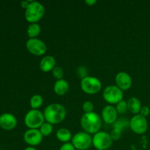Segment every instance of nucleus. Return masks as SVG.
<instances>
[{
    "mask_svg": "<svg viewBox=\"0 0 150 150\" xmlns=\"http://www.w3.org/2000/svg\"><path fill=\"white\" fill-rule=\"evenodd\" d=\"M72 144L77 150H87L92 145V136L86 132H79L73 136Z\"/></svg>",
    "mask_w": 150,
    "mask_h": 150,
    "instance_id": "0eeeda50",
    "label": "nucleus"
},
{
    "mask_svg": "<svg viewBox=\"0 0 150 150\" xmlns=\"http://www.w3.org/2000/svg\"><path fill=\"white\" fill-rule=\"evenodd\" d=\"M59 150H76V148L74 147V146L72 144V143L68 142V143L63 144L61 146V147H60Z\"/></svg>",
    "mask_w": 150,
    "mask_h": 150,
    "instance_id": "cd10ccee",
    "label": "nucleus"
},
{
    "mask_svg": "<svg viewBox=\"0 0 150 150\" xmlns=\"http://www.w3.org/2000/svg\"><path fill=\"white\" fill-rule=\"evenodd\" d=\"M31 1H28V0H25V1H22L21 2V7H23V8H24L25 10H26V8H27L28 6L29 5V4H30Z\"/></svg>",
    "mask_w": 150,
    "mask_h": 150,
    "instance_id": "c756f323",
    "label": "nucleus"
},
{
    "mask_svg": "<svg viewBox=\"0 0 150 150\" xmlns=\"http://www.w3.org/2000/svg\"><path fill=\"white\" fill-rule=\"evenodd\" d=\"M116 109H117L118 114H125L126 111L128 110L127 101L123 100L120 101V103H118L117 104V106H116Z\"/></svg>",
    "mask_w": 150,
    "mask_h": 150,
    "instance_id": "5701e85b",
    "label": "nucleus"
},
{
    "mask_svg": "<svg viewBox=\"0 0 150 150\" xmlns=\"http://www.w3.org/2000/svg\"><path fill=\"white\" fill-rule=\"evenodd\" d=\"M56 136H57V139L59 142H62L63 144L68 143L70 140H72V133L67 128H60L59 129L56 133Z\"/></svg>",
    "mask_w": 150,
    "mask_h": 150,
    "instance_id": "a211bd4d",
    "label": "nucleus"
},
{
    "mask_svg": "<svg viewBox=\"0 0 150 150\" xmlns=\"http://www.w3.org/2000/svg\"><path fill=\"white\" fill-rule=\"evenodd\" d=\"M0 150H1V149H0Z\"/></svg>",
    "mask_w": 150,
    "mask_h": 150,
    "instance_id": "72a5a7b5",
    "label": "nucleus"
},
{
    "mask_svg": "<svg viewBox=\"0 0 150 150\" xmlns=\"http://www.w3.org/2000/svg\"><path fill=\"white\" fill-rule=\"evenodd\" d=\"M45 122L43 113L38 109H31L26 114L24 123L29 129H39Z\"/></svg>",
    "mask_w": 150,
    "mask_h": 150,
    "instance_id": "20e7f679",
    "label": "nucleus"
},
{
    "mask_svg": "<svg viewBox=\"0 0 150 150\" xmlns=\"http://www.w3.org/2000/svg\"><path fill=\"white\" fill-rule=\"evenodd\" d=\"M85 3L89 6H93L96 4L97 1L96 0H86V1H85Z\"/></svg>",
    "mask_w": 150,
    "mask_h": 150,
    "instance_id": "7c9ffc66",
    "label": "nucleus"
},
{
    "mask_svg": "<svg viewBox=\"0 0 150 150\" xmlns=\"http://www.w3.org/2000/svg\"><path fill=\"white\" fill-rule=\"evenodd\" d=\"M39 130L43 137H45V136H50L53 132V125L50 124V123L47 122H45L41 125V127H40Z\"/></svg>",
    "mask_w": 150,
    "mask_h": 150,
    "instance_id": "4be33fe9",
    "label": "nucleus"
},
{
    "mask_svg": "<svg viewBox=\"0 0 150 150\" xmlns=\"http://www.w3.org/2000/svg\"><path fill=\"white\" fill-rule=\"evenodd\" d=\"M24 150H38L36 148H35L34 146H28L26 147V149H24Z\"/></svg>",
    "mask_w": 150,
    "mask_h": 150,
    "instance_id": "2f4dec72",
    "label": "nucleus"
},
{
    "mask_svg": "<svg viewBox=\"0 0 150 150\" xmlns=\"http://www.w3.org/2000/svg\"><path fill=\"white\" fill-rule=\"evenodd\" d=\"M116 85L122 91L128 90L132 86L133 81L130 75L126 72H120L116 75Z\"/></svg>",
    "mask_w": 150,
    "mask_h": 150,
    "instance_id": "ddd939ff",
    "label": "nucleus"
},
{
    "mask_svg": "<svg viewBox=\"0 0 150 150\" xmlns=\"http://www.w3.org/2000/svg\"><path fill=\"white\" fill-rule=\"evenodd\" d=\"M130 128L136 134H144L148 129V121L141 114L134 115L130 120Z\"/></svg>",
    "mask_w": 150,
    "mask_h": 150,
    "instance_id": "9d476101",
    "label": "nucleus"
},
{
    "mask_svg": "<svg viewBox=\"0 0 150 150\" xmlns=\"http://www.w3.org/2000/svg\"><path fill=\"white\" fill-rule=\"evenodd\" d=\"M77 73L79 76L82 79L86 77L87 76V71L84 67H79L77 70Z\"/></svg>",
    "mask_w": 150,
    "mask_h": 150,
    "instance_id": "bb28decb",
    "label": "nucleus"
},
{
    "mask_svg": "<svg viewBox=\"0 0 150 150\" xmlns=\"http://www.w3.org/2000/svg\"><path fill=\"white\" fill-rule=\"evenodd\" d=\"M102 118L95 112L84 114L81 119V126L83 131L89 134L95 135L102 127Z\"/></svg>",
    "mask_w": 150,
    "mask_h": 150,
    "instance_id": "f03ea898",
    "label": "nucleus"
},
{
    "mask_svg": "<svg viewBox=\"0 0 150 150\" xmlns=\"http://www.w3.org/2000/svg\"><path fill=\"white\" fill-rule=\"evenodd\" d=\"M45 14V7L39 1H31L25 10V18L29 23H38Z\"/></svg>",
    "mask_w": 150,
    "mask_h": 150,
    "instance_id": "7ed1b4c3",
    "label": "nucleus"
},
{
    "mask_svg": "<svg viewBox=\"0 0 150 150\" xmlns=\"http://www.w3.org/2000/svg\"><path fill=\"white\" fill-rule=\"evenodd\" d=\"M113 143L109 133L104 131H99L92 137V145L96 149L106 150L109 149Z\"/></svg>",
    "mask_w": 150,
    "mask_h": 150,
    "instance_id": "6e6552de",
    "label": "nucleus"
},
{
    "mask_svg": "<svg viewBox=\"0 0 150 150\" xmlns=\"http://www.w3.org/2000/svg\"><path fill=\"white\" fill-rule=\"evenodd\" d=\"M43 114L45 122L51 125H57L65 119L67 111L62 104L52 103L45 108Z\"/></svg>",
    "mask_w": 150,
    "mask_h": 150,
    "instance_id": "f257e3e1",
    "label": "nucleus"
},
{
    "mask_svg": "<svg viewBox=\"0 0 150 150\" xmlns=\"http://www.w3.org/2000/svg\"><path fill=\"white\" fill-rule=\"evenodd\" d=\"M103 97L108 103L110 105H114L123 100L124 94L123 91L120 89L117 85H109L104 89Z\"/></svg>",
    "mask_w": 150,
    "mask_h": 150,
    "instance_id": "39448f33",
    "label": "nucleus"
},
{
    "mask_svg": "<svg viewBox=\"0 0 150 150\" xmlns=\"http://www.w3.org/2000/svg\"><path fill=\"white\" fill-rule=\"evenodd\" d=\"M82 108H83V111H84V114L93 112V110H94L93 103L91 102V101H85V102L83 103V105H82Z\"/></svg>",
    "mask_w": 150,
    "mask_h": 150,
    "instance_id": "393cba45",
    "label": "nucleus"
},
{
    "mask_svg": "<svg viewBox=\"0 0 150 150\" xmlns=\"http://www.w3.org/2000/svg\"><path fill=\"white\" fill-rule=\"evenodd\" d=\"M127 103L128 110L132 114L136 115V114H139L140 113L142 106V103L139 98H136V97H132L127 101Z\"/></svg>",
    "mask_w": 150,
    "mask_h": 150,
    "instance_id": "f3484780",
    "label": "nucleus"
},
{
    "mask_svg": "<svg viewBox=\"0 0 150 150\" xmlns=\"http://www.w3.org/2000/svg\"><path fill=\"white\" fill-rule=\"evenodd\" d=\"M16 116L10 113H4L0 115V127L4 130H12L17 126Z\"/></svg>",
    "mask_w": 150,
    "mask_h": 150,
    "instance_id": "f8f14e48",
    "label": "nucleus"
},
{
    "mask_svg": "<svg viewBox=\"0 0 150 150\" xmlns=\"http://www.w3.org/2000/svg\"><path fill=\"white\" fill-rule=\"evenodd\" d=\"M129 125H130V121H128L125 118L119 119V120L117 119V121L113 124L114 128H117L122 131L127 128V127H129Z\"/></svg>",
    "mask_w": 150,
    "mask_h": 150,
    "instance_id": "412c9836",
    "label": "nucleus"
},
{
    "mask_svg": "<svg viewBox=\"0 0 150 150\" xmlns=\"http://www.w3.org/2000/svg\"><path fill=\"white\" fill-rule=\"evenodd\" d=\"M69 83L65 79H60V80H57L54 85V91L57 95L59 96H63L66 95L69 90Z\"/></svg>",
    "mask_w": 150,
    "mask_h": 150,
    "instance_id": "dca6fc26",
    "label": "nucleus"
},
{
    "mask_svg": "<svg viewBox=\"0 0 150 150\" xmlns=\"http://www.w3.org/2000/svg\"><path fill=\"white\" fill-rule=\"evenodd\" d=\"M81 88L88 95H95L101 90L102 83L98 78L88 76L81 81Z\"/></svg>",
    "mask_w": 150,
    "mask_h": 150,
    "instance_id": "423d86ee",
    "label": "nucleus"
},
{
    "mask_svg": "<svg viewBox=\"0 0 150 150\" xmlns=\"http://www.w3.org/2000/svg\"><path fill=\"white\" fill-rule=\"evenodd\" d=\"M51 72H52V74L53 76H54V77L57 80L62 79L63 76H64V70H63V69L61 67L56 66Z\"/></svg>",
    "mask_w": 150,
    "mask_h": 150,
    "instance_id": "b1692460",
    "label": "nucleus"
},
{
    "mask_svg": "<svg viewBox=\"0 0 150 150\" xmlns=\"http://www.w3.org/2000/svg\"><path fill=\"white\" fill-rule=\"evenodd\" d=\"M56 67V60L52 56H45L40 62V69L44 73L52 71Z\"/></svg>",
    "mask_w": 150,
    "mask_h": 150,
    "instance_id": "2eb2a0df",
    "label": "nucleus"
},
{
    "mask_svg": "<svg viewBox=\"0 0 150 150\" xmlns=\"http://www.w3.org/2000/svg\"><path fill=\"white\" fill-rule=\"evenodd\" d=\"M122 130H119L117 128H114L111 130V133H110V136H111V139L113 141H117L121 138L122 136Z\"/></svg>",
    "mask_w": 150,
    "mask_h": 150,
    "instance_id": "a878e982",
    "label": "nucleus"
},
{
    "mask_svg": "<svg viewBox=\"0 0 150 150\" xmlns=\"http://www.w3.org/2000/svg\"><path fill=\"white\" fill-rule=\"evenodd\" d=\"M139 114H141V115L144 117H148L150 114V108L148 106H146V105L145 106H142Z\"/></svg>",
    "mask_w": 150,
    "mask_h": 150,
    "instance_id": "c85d7f7f",
    "label": "nucleus"
},
{
    "mask_svg": "<svg viewBox=\"0 0 150 150\" xmlns=\"http://www.w3.org/2000/svg\"><path fill=\"white\" fill-rule=\"evenodd\" d=\"M96 150H102V149H96Z\"/></svg>",
    "mask_w": 150,
    "mask_h": 150,
    "instance_id": "473e14b6",
    "label": "nucleus"
},
{
    "mask_svg": "<svg viewBox=\"0 0 150 150\" xmlns=\"http://www.w3.org/2000/svg\"><path fill=\"white\" fill-rule=\"evenodd\" d=\"M26 48L30 54L35 56H42L46 53V44L38 38H29L26 42Z\"/></svg>",
    "mask_w": 150,
    "mask_h": 150,
    "instance_id": "1a4fd4ad",
    "label": "nucleus"
},
{
    "mask_svg": "<svg viewBox=\"0 0 150 150\" xmlns=\"http://www.w3.org/2000/svg\"><path fill=\"white\" fill-rule=\"evenodd\" d=\"M102 120L108 125L114 124L118 118V112L116 107L111 105H106L102 110Z\"/></svg>",
    "mask_w": 150,
    "mask_h": 150,
    "instance_id": "4468645a",
    "label": "nucleus"
},
{
    "mask_svg": "<svg viewBox=\"0 0 150 150\" xmlns=\"http://www.w3.org/2000/svg\"><path fill=\"white\" fill-rule=\"evenodd\" d=\"M29 103H30V106L32 109H38V108L42 106V103H43L42 97L40 95H34L31 98Z\"/></svg>",
    "mask_w": 150,
    "mask_h": 150,
    "instance_id": "aec40b11",
    "label": "nucleus"
},
{
    "mask_svg": "<svg viewBox=\"0 0 150 150\" xmlns=\"http://www.w3.org/2000/svg\"><path fill=\"white\" fill-rule=\"evenodd\" d=\"M41 32V26L38 23H30L27 27V35L29 38H38Z\"/></svg>",
    "mask_w": 150,
    "mask_h": 150,
    "instance_id": "6ab92c4d",
    "label": "nucleus"
},
{
    "mask_svg": "<svg viewBox=\"0 0 150 150\" xmlns=\"http://www.w3.org/2000/svg\"><path fill=\"white\" fill-rule=\"evenodd\" d=\"M43 136L39 129H28L23 134V140L30 146H38L42 142Z\"/></svg>",
    "mask_w": 150,
    "mask_h": 150,
    "instance_id": "9b49d317",
    "label": "nucleus"
}]
</instances>
